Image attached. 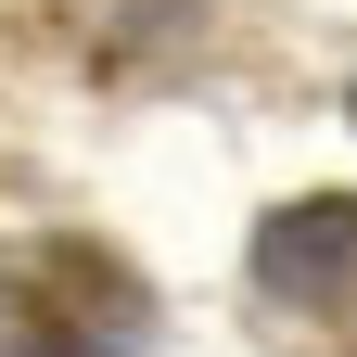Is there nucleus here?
<instances>
[{
  "label": "nucleus",
  "instance_id": "2",
  "mask_svg": "<svg viewBox=\"0 0 357 357\" xmlns=\"http://www.w3.org/2000/svg\"><path fill=\"white\" fill-rule=\"evenodd\" d=\"M255 294L268 306H306V319H344V306H357V204L344 192L281 204L255 230Z\"/></svg>",
  "mask_w": 357,
  "mask_h": 357
},
{
  "label": "nucleus",
  "instance_id": "1",
  "mask_svg": "<svg viewBox=\"0 0 357 357\" xmlns=\"http://www.w3.org/2000/svg\"><path fill=\"white\" fill-rule=\"evenodd\" d=\"M153 294L102 243H13L0 255V357H141Z\"/></svg>",
  "mask_w": 357,
  "mask_h": 357
}]
</instances>
